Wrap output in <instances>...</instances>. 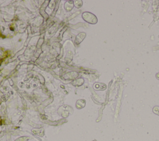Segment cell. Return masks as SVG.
<instances>
[{
	"label": "cell",
	"instance_id": "cell-1",
	"mask_svg": "<svg viewBox=\"0 0 159 141\" xmlns=\"http://www.w3.org/2000/svg\"><path fill=\"white\" fill-rule=\"evenodd\" d=\"M153 111L155 114L159 115V106H155V108H154L153 109Z\"/></svg>",
	"mask_w": 159,
	"mask_h": 141
}]
</instances>
